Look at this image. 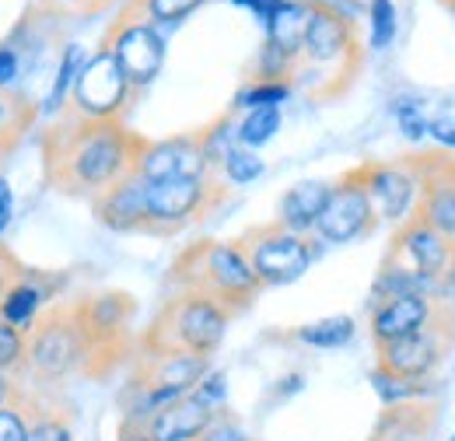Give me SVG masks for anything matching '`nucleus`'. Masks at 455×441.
<instances>
[{"instance_id": "f257e3e1", "label": "nucleus", "mask_w": 455, "mask_h": 441, "mask_svg": "<svg viewBox=\"0 0 455 441\" xmlns=\"http://www.w3.org/2000/svg\"><path fill=\"white\" fill-rule=\"evenodd\" d=\"M140 140L144 137L126 130L123 119H81L60 112L39 133L43 182L63 196L95 200L133 172Z\"/></svg>"}, {"instance_id": "f03ea898", "label": "nucleus", "mask_w": 455, "mask_h": 441, "mask_svg": "<svg viewBox=\"0 0 455 441\" xmlns=\"http://www.w3.org/2000/svg\"><path fill=\"white\" fill-rule=\"evenodd\" d=\"M361 63L357 50V32L354 21L340 14L337 7L312 0L308 4V28L301 39V53L294 63L291 77L315 81V95H340L354 81V70Z\"/></svg>"}, {"instance_id": "7ed1b4c3", "label": "nucleus", "mask_w": 455, "mask_h": 441, "mask_svg": "<svg viewBox=\"0 0 455 441\" xmlns=\"http://www.w3.org/2000/svg\"><path fill=\"white\" fill-rule=\"evenodd\" d=\"M172 280L179 284V291H196V294L214 298L231 316L242 312L245 305H252V298L263 291L259 277L252 274L238 242H196V245H189L175 260Z\"/></svg>"}, {"instance_id": "20e7f679", "label": "nucleus", "mask_w": 455, "mask_h": 441, "mask_svg": "<svg viewBox=\"0 0 455 441\" xmlns=\"http://www.w3.org/2000/svg\"><path fill=\"white\" fill-rule=\"evenodd\" d=\"M92 340L81 326L74 301H53L28 333V368L43 386H60L70 375H92Z\"/></svg>"}, {"instance_id": "39448f33", "label": "nucleus", "mask_w": 455, "mask_h": 441, "mask_svg": "<svg viewBox=\"0 0 455 441\" xmlns=\"http://www.w3.org/2000/svg\"><path fill=\"white\" fill-rule=\"evenodd\" d=\"M228 323H231V312L225 305H218L214 298L196 294V291H179L155 316L151 330L144 336V347H148V354L189 350V354L211 357L225 340Z\"/></svg>"}, {"instance_id": "423d86ee", "label": "nucleus", "mask_w": 455, "mask_h": 441, "mask_svg": "<svg viewBox=\"0 0 455 441\" xmlns=\"http://www.w3.org/2000/svg\"><path fill=\"white\" fill-rule=\"evenodd\" d=\"M225 200V189L207 179H162L144 182V211L148 235H175L196 220L211 218V211Z\"/></svg>"}, {"instance_id": "0eeeda50", "label": "nucleus", "mask_w": 455, "mask_h": 441, "mask_svg": "<svg viewBox=\"0 0 455 441\" xmlns=\"http://www.w3.org/2000/svg\"><path fill=\"white\" fill-rule=\"evenodd\" d=\"M252 274L259 277L263 287H281V284H294L298 277H305V270L315 260V245L308 242V235H294L284 224H259L249 228L238 238Z\"/></svg>"}, {"instance_id": "6e6552de", "label": "nucleus", "mask_w": 455, "mask_h": 441, "mask_svg": "<svg viewBox=\"0 0 455 441\" xmlns=\"http://www.w3.org/2000/svg\"><path fill=\"white\" fill-rule=\"evenodd\" d=\"M102 50L113 56L116 67L123 70V77L130 81V88H144L158 77L162 63H165V39L158 36V28L144 18L133 14H119V21L109 25Z\"/></svg>"}, {"instance_id": "1a4fd4ad", "label": "nucleus", "mask_w": 455, "mask_h": 441, "mask_svg": "<svg viewBox=\"0 0 455 441\" xmlns=\"http://www.w3.org/2000/svg\"><path fill=\"white\" fill-rule=\"evenodd\" d=\"M130 92L133 88L123 77V70L116 67V60L106 50H99L95 56L84 60L63 112L81 116V119H123Z\"/></svg>"}, {"instance_id": "9d476101", "label": "nucleus", "mask_w": 455, "mask_h": 441, "mask_svg": "<svg viewBox=\"0 0 455 441\" xmlns=\"http://www.w3.org/2000/svg\"><path fill=\"white\" fill-rule=\"evenodd\" d=\"M375 224H379V218H375V207H371L368 189L361 182V168H354L333 182V193L315 220L312 235L326 245H347V242L364 238Z\"/></svg>"}, {"instance_id": "9b49d317", "label": "nucleus", "mask_w": 455, "mask_h": 441, "mask_svg": "<svg viewBox=\"0 0 455 441\" xmlns=\"http://www.w3.org/2000/svg\"><path fill=\"white\" fill-rule=\"evenodd\" d=\"M211 158L204 148L200 133H182L165 140H140L133 172L144 182H162V179H207Z\"/></svg>"}, {"instance_id": "f8f14e48", "label": "nucleus", "mask_w": 455, "mask_h": 441, "mask_svg": "<svg viewBox=\"0 0 455 441\" xmlns=\"http://www.w3.org/2000/svg\"><path fill=\"white\" fill-rule=\"evenodd\" d=\"M438 361H442V340L438 333H431V326L389 340V343H379V368L406 382H427Z\"/></svg>"}, {"instance_id": "ddd939ff", "label": "nucleus", "mask_w": 455, "mask_h": 441, "mask_svg": "<svg viewBox=\"0 0 455 441\" xmlns=\"http://www.w3.org/2000/svg\"><path fill=\"white\" fill-rule=\"evenodd\" d=\"M396 256H403L410 270L424 277H435L442 280L445 274H452V256H455V245L449 238H442L427 220L420 218H410L396 235Z\"/></svg>"}, {"instance_id": "4468645a", "label": "nucleus", "mask_w": 455, "mask_h": 441, "mask_svg": "<svg viewBox=\"0 0 455 441\" xmlns=\"http://www.w3.org/2000/svg\"><path fill=\"white\" fill-rule=\"evenodd\" d=\"M60 291V280L53 274H43V270H21V277L4 291L0 298V319L11 323L14 330L32 333L36 319L53 305Z\"/></svg>"}, {"instance_id": "2eb2a0df", "label": "nucleus", "mask_w": 455, "mask_h": 441, "mask_svg": "<svg viewBox=\"0 0 455 441\" xmlns=\"http://www.w3.org/2000/svg\"><path fill=\"white\" fill-rule=\"evenodd\" d=\"M361 182L379 220H406L417 200V179L403 165H361Z\"/></svg>"}, {"instance_id": "dca6fc26", "label": "nucleus", "mask_w": 455, "mask_h": 441, "mask_svg": "<svg viewBox=\"0 0 455 441\" xmlns=\"http://www.w3.org/2000/svg\"><path fill=\"white\" fill-rule=\"evenodd\" d=\"M92 214L109 231H144L148 211H144V179L137 172L123 175L106 193L92 200Z\"/></svg>"}, {"instance_id": "f3484780", "label": "nucleus", "mask_w": 455, "mask_h": 441, "mask_svg": "<svg viewBox=\"0 0 455 441\" xmlns=\"http://www.w3.org/2000/svg\"><path fill=\"white\" fill-rule=\"evenodd\" d=\"M207 372H211V357H204V354L155 350V354H144V365L137 368V379L148 382V386H165L182 392V396H189Z\"/></svg>"}, {"instance_id": "a211bd4d", "label": "nucleus", "mask_w": 455, "mask_h": 441, "mask_svg": "<svg viewBox=\"0 0 455 441\" xmlns=\"http://www.w3.org/2000/svg\"><path fill=\"white\" fill-rule=\"evenodd\" d=\"M431 319H435V305L424 294H403V298L379 301L371 312V340L379 347V343H389L399 336L420 333L431 326Z\"/></svg>"}, {"instance_id": "6ab92c4d", "label": "nucleus", "mask_w": 455, "mask_h": 441, "mask_svg": "<svg viewBox=\"0 0 455 441\" xmlns=\"http://www.w3.org/2000/svg\"><path fill=\"white\" fill-rule=\"evenodd\" d=\"M218 421V413L211 406H204L193 392L175 399L172 406L158 410L148 424H144V435L148 441H200V435Z\"/></svg>"}, {"instance_id": "aec40b11", "label": "nucleus", "mask_w": 455, "mask_h": 441, "mask_svg": "<svg viewBox=\"0 0 455 441\" xmlns=\"http://www.w3.org/2000/svg\"><path fill=\"white\" fill-rule=\"evenodd\" d=\"M424 196H420V220H427L442 238H449L455 245V165L449 158L435 172H427L420 179Z\"/></svg>"}, {"instance_id": "412c9836", "label": "nucleus", "mask_w": 455, "mask_h": 441, "mask_svg": "<svg viewBox=\"0 0 455 441\" xmlns=\"http://www.w3.org/2000/svg\"><path fill=\"white\" fill-rule=\"evenodd\" d=\"M330 193H333V182H323V179H308V182L291 186L281 196L277 224H284L287 231H294V235H312L315 220H319L326 200H330Z\"/></svg>"}, {"instance_id": "4be33fe9", "label": "nucleus", "mask_w": 455, "mask_h": 441, "mask_svg": "<svg viewBox=\"0 0 455 441\" xmlns=\"http://www.w3.org/2000/svg\"><path fill=\"white\" fill-rule=\"evenodd\" d=\"M39 116L43 109L36 99H28L14 88H0V162H7L21 148V140L36 130Z\"/></svg>"}, {"instance_id": "5701e85b", "label": "nucleus", "mask_w": 455, "mask_h": 441, "mask_svg": "<svg viewBox=\"0 0 455 441\" xmlns=\"http://www.w3.org/2000/svg\"><path fill=\"white\" fill-rule=\"evenodd\" d=\"M28 441H74V417L67 406L28 392Z\"/></svg>"}, {"instance_id": "b1692460", "label": "nucleus", "mask_w": 455, "mask_h": 441, "mask_svg": "<svg viewBox=\"0 0 455 441\" xmlns=\"http://www.w3.org/2000/svg\"><path fill=\"white\" fill-rule=\"evenodd\" d=\"M442 287V280H435V277H424L417 274V270H410V267H396L393 260L382 267V274L375 277V305L379 301H389V298H403V294H424V298H431L435 291Z\"/></svg>"}, {"instance_id": "393cba45", "label": "nucleus", "mask_w": 455, "mask_h": 441, "mask_svg": "<svg viewBox=\"0 0 455 441\" xmlns=\"http://www.w3.org/2000/svg\"><path fill=\"white\" fill-rule=\"evenodd\" d=\"M305 28H308V4H298V0H287L284 7L270 18L267 25V43H274L277 50H284L287 56L301 53V39H305Z\"/></svg>"}, {"instance_id": "a878e982", "label": "nucleus", "mask_w": 455, "mask_h": 441, "mask_svg": "<svg viewBox=\"0 0 455 441\" xmlns=\"http://www.w3.org/2000/svg\"><path fill=\"white\" fill-rule=\"evenodd\" d=\"M354 330L357 326L350 316H330V319H319V323L294 330V340L305 347H315V350H337V347H347L354 340Z\"/></svg>"}, {"instance_id": "bb28decb", "label": "nucleus", "mask_w": 455, "mask_h": 441, "mask_svg": "<svg viewBox=\"0 0 455 441\" xmlns=\"http://www.w3.org/2000/svg\"><path fill=\"white\" fill-rule=\"evenodd\" d=\"M277 130H281V106H263V109H249L242 116V123L235 126V140H238V148L256 151V148L270 144L277 137Z\"/></svg>"}, {"instance_id": "cd10ccee", "label": "nucleus", "mask_w": 455, "mask_h": 441, "mask_svg": "<svg viewBox=\"0 0 455 441\" xmlns=\"http://www.w3.org/2000/svg\"><path fill=\"white\" fill-rule=\"evenodd\" d=\"M84 60H88V56H84L81 46H67V50H63L57 77H53V88H50V99H46V106H39L46 116H60V112H63L67 99H70V88H74V81H77V74H81V67H84Z\"/></svg>"}, {"instance_id": "c85d7f7f", "label": "nucleus", "mask_w": 455, "mask_h": 441, "mask_svg": "<svg viewBox=\"0 0 455 441\" xmlns=\"http://www.w3.org/2000/svg\"><path fill=\"white\" fill-rule=\"evenodd\" d=\"M204 4H207V0H130V4H126V14L144 18V21H151V25H158V21L175 25V21L189 18L196 7H204Z\"/></svg>"}, {"instance_id": "c756f323", "label": "nucleus", "mask_w": 455, "mask_h": 441, "mask_svg": "<svg viewBox=\"0 0 455 441\" xmlns=\"http://www.w3.org/2000/svg\"><path fill=\"white\" fill-rule=\"evenodd\" d=\"M109 4H113V0H28L25 18H32V14L57 18V21H67V18H92V14H102Z\"/></svg>"}, {"instance_id": "7c9ffc66", "label": "nucleus", "mask_w": 455, "mask_h": 441, "mask_svg": "<svg viewBox=\"0 0 455 441\" xmlns=\"http://www.w3.org/2000/svg\"><path fill=\"white\" fill-rule=\"evenodd\" d=\"M25 368H28V333L14 330L11 323L0 319V372L21 379Z\"/></svg>"}, {"instance_id": "2f4dec72", "label": "nucleus", "mask_w": 455, "mask_h": 441, "mask_svg": "<svg viewBox=\"0 0 455 441\" xmlns=\"http://www.w3.org/2000/svg\"><path fill=\"white\" fill-rule=\"evenodd\" d=\"M221 172H225V179L231 186H249V182H256L263 175V162H259L256 151L235 144L225 158H221Z\"/></svg>"}, {"instance_id": "473e14b6", "label": "nucleus", "mask_w": 455, "mask_h": 441, "mask_svg": "<svg viewBox=\"0 0 455 441\" xmlns=\"http://www.w3.org/2000/svg\"><path fill=\"white\" fill-rule=\"evenodd\" d=\"M291 95L287 81H252L249 88L238 92V109H263V106H281Z\"/></svg>"}, {"instance_id": "72a5a7b5", "label": "nucleus", "mask_w": 455, "mask_h": 441, "mask_svg": "<svg viewBox=\"0 0 455 441\" xmlns=\"http://www.w3.org/2000/svg\"><path fill=\"white\" fill-rule=\"evenodd\" d=\"M0 441H28V389L21 399L0 406Z\"/></svg>"}, {"instance_id": "f704fd0d", "label": "nucleus", "mask_w": 455, "mask_h": 441, "mask_svg": "<svg viewBox=\"0 0 455 441\" xmlns=\"http://www.w3.org/2000/svg\"><path fill=\"white\" fill-rule=\"evenodd\" d=\"M396 39V7L393 0H371V46L386 50Z\"/></svg>"}, {"instance_id": "c9c22d12", "label": "nucleus", "mask_w": 455, "mask_h": 441, "mask_svg": "<svg viewBox=\"0 0 455 441\" xmlns=\"http://www.w3.org/2000/svg\"><path fill=\"white\" fill-rule=\"evenodd\" d=\"M193 396L204 403V406H211L214 413H225V403H228V375L225 372H207L196 389H193Z\"/></svg>"}, {"instance_id": "e433bc0d", "label": "nucleus", "mask_w": 455, "mask_h": 441, "mask_svg": "<svg viewBox=\"0 0 455 441\" xmlns=\"http://www.w3.org/2000/svg\"><path fill=\"white\" fill-rule=\"evenodd\" d=\"M396 116H399V130H403L410 140H420V137L427 133V123L420 119V106H417V102H399Z\"/></svg>"}, {"instance_id": "4c0bfd02", "label": "nucleus", "mask_w": 455, "mask_h": 441, "mask_svg": "<svg viewBox=\"0 0 455 441\" xmlns=\"http://www.w3.org/2000/svg\"><path fill=\"white\" fill-rule=\"evenodd\" d=\"M200 441H249V435L242 431V424L228 421L225 413H218V421L200 435Z\"/></svg>"}, {"instance_id": "58836bf2", "label": "nucleus", "mask_w": 455, "mask_h": 441, "mask_svg": "<svg viewBox=\"0 0 455 441\" xmlns=\"http://www.w3.org/2000/svg\"><path fill=\"white\" fill-rule=\"evenodd\" d=\"M21 270H25V263H21V260H18V256L0 242V298H4V291L21 277Z\"/></svg>"}, {"instance_id": "ea45409f", "label": "nucleus", "mask_w": 455, "mask_h": 441, "mask_svg": "<svg viewBox=\"0 0 455 441\" xmlns=\"http://www.w3.org/2000/svg\"><path fill=\"white\" fill-rule=\"evenodd\" d=\"M235 4H238V7H249V11H252L259 21H263V25H270V18H274V14L284 7L287 0H235Z\"/></svg>"}, {"instance_id": "a19ab883", "label": "nucleus", "mask_w": 455, "mask_h": 441, "mask_svg": "<svg viewBox=\"0 0 455 441\" xmlns=\"http://www.w3.org/2000/svg\"><path fill=\"white\" fill-rule=\"evenodd\" d=\"M427 133H431L438 144H445V148H455V116L431 119V123H427Z\"/></svg>"}, {"instance_id": "79ce46f5", "label": "nucleus", "mask_w": 455, "mask_h": 441, "mask_svg": "<svg viewBox=\"0 0 455 441\" xmlns=\"http://www.w3.org/2000/svg\"><path fill=\"white\" fill-rule=\"evenodd\" d=\"M11 218H14V189H11V182L0 175V235L11 228Z\"/></svg>"}, {"instance_id": "37998d69", "label": "nucleus", "mask_w": 455, "mask_h": 441, "mask_svg": "<svg viewBox=\"0 0 455 441\" xmlns=\"http://www.w3.org/2000/svg\"><path fill=\"white\" fill-rule=\"evenodd\" d=\"M21 396H25V382H21L18 375H7V372H0V406L14 403V399H21Z\"/></svg>"}, {"instance_id": "c03bdc74", "label": "nucleus", "mask_w": 455, "mask_h": 441, "mask_svg": "<svg viewBox=\"0 0 455 441\" xmlns=\"http://www.w3.org/2000/svg\"><path fill=\"white\" fill-rule=\"evenodd\" d=\"M14 77H18V53L0 46V88H11Z\"/></svg>"}, {"instance_id": "a18cd8bd", "label": "nucleus", "mask_w": 455, "mask_h": 441, "mask_svg": "<svg viewBox=\"0 0 455 441\" xmlns=\"http://www.w3.org/2000/svg\"><path fill=\"white\" fill-rule=\"evenodd\" d=\"M123 441H148V435H144V431H130Z\"/></svg>"}, {"instance_id": "49530a36", "label": "nucleus", "mask_w": 455, "mask_h": 441, "mask_svg": "<svg viewBox=\"0 0 455 441\" xmlns=\"http://www.w3.org/2000/svg\"><path fill=\"white\" fill-rule=\"evenodd\" d=\"M375 441H403V438H375Z\"/></svg>"}, {"instance_id": "de8ad7c7", "label": "nucleus", "mask_w": 455, "mask_h": 441, "mask_svg": "<svg viewBox=\"0 0 455 441\" xmlns=\"http://www.w3.org/2000/svg\"><path fill=\"white\" fill-rule=\"evenodd\" d=\"M449 441H455V435H452V438H449Z\"/></svg>"}]
</instances>
